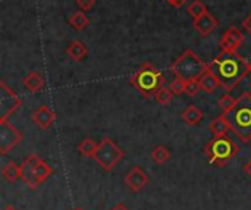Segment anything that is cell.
Segmentation results:
<instances>
[{"label":"cell","instance_id":"obj_1","mask_svg":"<svg viewBox=\"0 0 251 210\" xmlns=\"http://www.w3.org/2000/svg\"><path fill=\"white\" fill-rule=\"evenodd\" d=\"M210 68L226 91L234 90L250 74V63L238 52H221L210 62Z\"/></svg>","mask_w":251,"mask_h":210},{"label":"cell","instance_id":"obj_2","mask_svg":"<svg viewBox=\"0 0 251 210\" xmlns=\"http://www.w3.org/2000/svg\"><path fill=\"white\" fill-rule=\"evenodd\" d=\"M163 82H165V75L150 62L143 63L129 79V84L134 88H137L138 93L146 100L154 99L156 91L160 87H163Z\"/></svg>","mask_w":251,"mask_h":210},{"label":"cell","instance_id":"obj_3","mask_svg":"<svg viewBox=\"0 0 251 210\" xmlns=\"http://www.w3.org/2000/svg\"><path fill=\"white\" fill-rule=\"evenodd\" d=\"M231 131L244 143L251 140V93H243L237 99L235 109L228 115Z\"/></svg>","mask_w":251,"mask_h":210},{"label":"cell","instance_id":"obj_4","mask_svg":"<svg viewBox=\"0 0 251 210\" xmlns=\"http://www.w3.org/2000/svg\"><path fill=\"white\" fill-rule=\"evenodd\" d=\"M209 68H210V63H206L191 49H188L172 62V65L169 66V71L175 77H179L188 81V79H200V77Z\"/></svg>","mask_w":251,"mask_h":210},{"label":"cell","instance_id":"obj_5","mask_svg":"<svg viewBox=\"0 0 251 210\" xmlns=\"http://www.w3.org/2000/svg\"><path fill=\"white\" fill-rule=\"evenodd\" d=\"M204 155L207 156V160L210 165L218 166V168H224L228 165V162L237 156V153L240 152V147L235 144V141L229 137H213V140H210L204 149H203Z\"/></svg>","mask_w":251,"mask_h":210},{"label":"cell","instance_id":"obj_6","mask_svg":"<svg viewBox=\"0 0 251 210\" xmlns=\"http://www.w3.org/2000/svg\"><path fill=\"white\" fill-rule=\"evenodd\" d=\"M125 156V152L109 137H104L99 144L94 152L93 159L96 163L106 172H110Z\"/></svg>","mask_w":251,"mask_h":210},{"label":"cell","instance_id":"obj_7","mask_svg":"<svg viewBox=\"0 0 251 210\" xmlns=\"http://www.w3.org/2000/svg\"><path fill=\"white\" fill-rule=\"evenodd\" d=\"M21 105V97L15 91H12L4 81H0V122L7 121L10 115H13L19 109Z\"/></svg>","mask_w":251,"mask_h":210},{"label":"cell","instance_id":"obj_8","mask_svg":"<svg viewBox=\"0 0 251 210\" xmlns=\"http://www.w3.org/2000/svg\"><path fill=\"white\" fill-rule=\"evenodd\" d=\"M22 140V134L7 121L0 122V153L4 156Z\"/></svg>","mask_w":251,"mask_h":210},{"label":"cell","instance_id":"obj_9","mask_svg":"<svg viewBox=\"0 0 251 210\" xmlns=\"http://www.w3.org/2000/svg\"><path fill=\"white\" fill-rule=\"evenodd\" d=\"M40 158L37 155H29L21 165V180L24 184H26L31 190L38 188V177H37V168H38Z\"/></svg>","mask_w":251,"mask_h":210},{"label":"cell","instance_id":"obj_10","mask_svg":"<svg viewBox=\"0 0 251 210\" xmlns=\"http://www.w3.org/2000/svg\"><path fill=\"white\" fill-rule=\"evenodd\" d=\"M124 183H125V185H126L132 193L137 194V193L143 191V190L149 185L150 178H149V175L146 174V171H144L143 168L134 166V168L125 175Z\"/></svg>","mask_w":251,"mask_h":210},{"label":"cell","instance_id":"obj_11","mask_svg":"<svg viewBox=\"0 0 251 210\" xmlns=\"http://www.w3.org/2000/svg\"><path fill=\"white\" fill-rule=\"evenodd\" d=\"M244 41V34L237 26H229L221 37L219 47L221 52H237Z\"/></svg>","mask_w":251,"mask_h":210},{"label":"cell","instance_id":"obj_12","mask_svg":"<svg viewBox=\"0 0 251 210\" xmlns=\"http://www.w3.org/2000/svg\"><path fill=\"white\" fill-rule=\"evenodd\" d=\"M54 112L46 106V105H41L40 107H37L32 113H31V119L32 122L40 128V130H49L53 122H54Z\"/></svg>","mask_w":251,"mask_h":210},{"label":"cell","instance_id":"obj_13","mask_svg":"<svg viewBox=\"0 0 251 210\" xmlns=\"http://www.w3.org/2000/svg\"><path fill=\"white\" fill-rule=\"evenodd\" d=\"M193 25H194L196 31H197L200 35L207 37V35H210V34L219 26V21H218L210 12H206L203 16L194 19V21H193Z\"/></svg>","mask_w":251,"mask_h":210},{"label":"cell","instance_id":"obj_14","mask_svg":"<svg viewBox=\"0 0 251 210\" xmlns=\"http://www.w3.org/2000/svg\"><path fill=\"white\" fill-rule=\"evenodd\" d=\"M22 85H24V88L26 91L35 94V93H40L44 88V78L37 71H31L22 78Z\"/></svg>","mask_w":251,"mask_h":210},{"label":"cell","instance_id":"obj_15","mask_svg":"<svg viewBox=\"0 0 251 210\" xmlns=\"http://www.w3.org/2000/svg\"><path fill=\"white\" fill-rule=\"evenodd\" d=\"M200 85H201V90L203 91H206V93H209V94H212V93H215L219 87H222V84H221V79L218 78V75H216V72L212 69V68H209L201 77H200Z\"/></svg>","mask_w":251,"mask_h":210},{"label":"cell","instance_id":"obj_16","mask_svg":"<svg viewBox=\"0 0 251 210\" xmlns=\"http://www.w3.org/2000/svg\"><path fill=\"white\" fill-rule=\"evenodd\" d=\"M209 131L213 137H225L228 131H231V124L228 119V115L222 113L218 118H215L209 124Z\"/></svg>","mask_w":251,"mask_h":210},{"label":"cell","instance_id":"obj_17","mask_svg":"<svg viewBox=\"0 0 251 210\" xmlns=\"http://www.w3.org/2000/svg\"><path fill=\"white\" fill-rule=\"evenodd\" d=\"M66 54H68L72 60L81 62V60H84V59L87 57V54H88V47H87L82 41L74 40V41H71V43L68 44V47H66Z\"/></svg>","mask_w":251,"mask_h":210},{"label":"cell","instance_id":"obj_18","mask_svg":"<svg viewBox=\"0 0 251 210\" xmlns=\"http://www.w3.org/2000/svg\"><path fill=\"white\" fill-rule=\"evenodd\" d=\"M181 118L185 124L188 125H197L203 118H204V113L201 109H199L196 105H190L188 107H185L182 112H181Z\"/></svg>","mask_w":251,"mask_h":210},{"label":"cell","instance_id":"obj_19","mask_svg":"<svg viewBox=\"0 0 251 210\" xmlns=\"http://www.w3.org/2000/svg\"><path fill=\"white\" fill-rule=\"evenodd\" d=\"M1 175L7 183L13 184L16 180H21V165H18L15 162H9L7 165L3 166Z\"/></svg>","mask_w":251,"mask_h":210},{"label":"cell","instance_id":"obj_20","mask_svg":"<svg viewBox=\"0 0 251 210\" xmlns=\"http://www.w3.org/2000/svg\"><path fill=\"white\" fill-rule=\"evenodd\" d=\"M150 156H151V159H153V162L156 165L162 166V165H165L171 159V152H169V149L166 146H157V147H154L151 150Z\"/></svg>","mask_w":251,"mask_h":210},{"label":"cell","instance_id":"obj_21","mask_svg":"<svg viewBox=\"0 0 251 210\" xmlns=\"http://www.w3.org/2000/svg\"><path fill=\"white\" fill-rule=\"evenodd\" d=\"M88 24H90V19L87 18V15H85L84 10H76V12L69 18V25H71L72 28L78 29V31L84 29Z\"/></svg>","mask_w":251,"mask_h":210},{"label":"cell","instance_id":"obj_22","mask_svg":"<svg viewBox=\"0 0 251 210\" xmlns=\"http://www.w3.org/2000/svg\"><path fill=\"white\" fill-rule=\"evenodd\" d=\"M96 149H97V144H96L94 140L90 138V137H85V138L78 144V152H79V155L84 156V158H93Z\"/></svg>","mask_w":251,"mask_h":210},{"label":"cell","instance_id":"obj_23","mask_svg":"<svg viewBox=\"0 0 251 210\" xmlns=\"http://www.w3.org/2000/svg\"><path fill=\"white\" fill-rule=\"evenodd\" d=\"M172 99H174V93L171 91L169 87H165V85L160 87V88L156 91V94H154V100H156L159 105H162V106L171 105Z\"/></svg>","mask_w":251,"mask_h":210},{"label":"cell","instance_id":"obj_24","mask_svg":"<svg viewBox=\"0 0 251 210\" xmlns=\"http://www.w3.org/2000/svg\"><path fill=\"white\" fill-rule=\"evenodd\" d=\"M218 105L221 107V110L225 113V115H229L235 106H237V99H234L231 94H224L219 100H218Z\"/></svg>","mask_w":251,"mask_h":210},{"label":"cell","instance_id":"obj_25","mask_svg":"<svg viewBox=\"0 0 251 210\" xmlns=\"http://www.w3.org/2000/svg\"><path fill=\"white\" fill-rule=\"evenodd\" d=\"M206 12H207V6L201 0H194L188 6V13L191 15L193 19H197V18L203 16Z\"/></svg>","mask_w":251,"mask_h":210},{"label":"cell","instance_id":"obj_26","mask_svg":"<svg viewBox=\"0 0 251 210\" xmlns=\"http://www.w3.org/2000/svg\"><path fill=\"white\" fill-rule=\"evenodd\" d=\"M53 175V169H51V166L50 165H47L44 160H41L40 159V162H38V168H37V177H38V183H40V185L49 178V177H51Z\"/></svg>","mask_w":251,"mask_h":210},{"label":"cell","instance_id":"obj_27","mask_svg":"<svg viewBox=\"0 0 251 210\" xmlns=\"http://www.w3.org/2000/svg\"><path fill=\"white\" fill-rule=\"evenodd\" d=\"M169 88L174 93V96H182L185 94V79L175 77L171 82H169Z\"/></svg>","mask_w":251,"mask_h":210},{"label":"cell","instance_id":"obj_28","mask_svg":"<svg viewBox=\"0 0 251 210\" xmlns=\"http://www.w3.org/2000/svg\"><path fill=\"white\" fill-rule=\"evenodd\" d=\"M201 90L200 81L199 79H188L185 81V94L188 97H196Z\"/></svg>","mask_w":251,"mask_h":210},{"label":"cell","instance_id":"obj_29","mask_svg":"<svg viewBox=\"0 0 251 210\" xmlns=\"http://www.w3.org/2000/svg\"><path fill=\"white\" fill-rule=\"evenodd\" d=\"M75 3H76V6L79 7V10L87 12V10H90V9L94 6L96 0H75Z\"/></svg>","mask_w":251,"mask_h":210},{"label":"cell","instance_id":"obj_30","mask_svg":"<svg viewBox=\"0 0 251 210\" xmlns=\"http://www.w3.org/2000/svg\"><path fill=\"white\" fill-rule=\"evenodd\" d=\"M243 28H244V31H247L249 34H251V12L246 16V19L243 21Z\"/></svg>","mask_w":251,"mask_h":210},{"label":"cell","instance_id":"obj_31","mask_svg":"<svg viewBox=\"0 0 251 210\" xmlns=\"http://www.w3.org/2000/svg\"><path fill=\"white\" fill-rule=\"evenodd\" d=\"M244 171L247 172V175L251 178V159L247 162V163H246V165H244Z\"/></svg>","mask_w":251,"mask_h":210},{"label":"cell","instance_id":"obj_32","mask_svg":"<svg viewBox=\"0 0 251 210\" xmlns=\"http://www.w3.org/2000/svg\"><path fill=\"white\" fill-rule=\"evenodd\" d=\"M112 210H129V209H128L124 203H118V205H116V206H115Z\"/></svg>","mask_w":251,"mask_h":210},{"label":"cell","instance_id":"obj_33","mask_svg":"<svg viewBox=\"0 0 251 210\" xmlns=\"http://www.w3.org/2000/svg\"><path fill=\"white\" fill-rule=\"evenodd\" d=\"M3 210H16V209H15V208H13L12 205H7V206H6V208H4Z\"/></svg>","mask_w":251,"mask_h":210},{"label":"cell","instance_id":"obj_34","mask_svg":"<svg viewBox=\"0 0 251 210\" xmlns=\"http://www.w3.org/2000/svg\"><path fill=\"white\" fill-rule=\"evenodd\" d=\"M250 74H251V62H250Z\"/></svg>","mask_w":251,"mask_h":210},{"label":"cell","instance_id":"obj_35","mask_svg":"<svg viewBox=\"0 0 251 210\" xmlns=\"http://www.w3.org/2000/svg\"><path fill=\"white\" fill-rule=\"evenodd\" d=\"M74 210H82V209H74Z\"/></svg>","mask_w":251,"mask_h":210},{"label":"cell","instance_id":"obj_36","mask_svg":"<svg viewBox=\"0 0 251 210\" xmlns=\"http://www.w3.org/2000/svg\"><path fill=\"white\" fill-rule=\"evenodd\" d=\"M169 1H171V0H168V3H169Z\"/></svg>","mask_w":251,"mask_h":210}]
</instances>
